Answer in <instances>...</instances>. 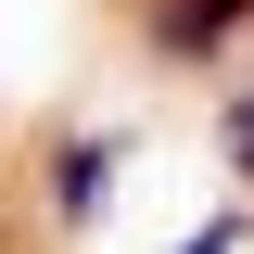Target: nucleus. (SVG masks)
<instances>
[{"label": "nucleus", "instance_id": "obj_1", "mask_svg": "<svg viewBox=\"0 0 254 254\" xmlns=\"http://www.w3.org/2000/svg\"><path fill=\"white\" fill-rule=\"evenodd\" d=\"M242 26H254V0H140V38H153V64H216Z\"/></svg>", "mask_w": 254, "mask_h": 254}, {"label": "nucleus", "instance_id": "obj_2", "mask_svg": "<svg viewBox=\"0 0 254 254\" xmlns=\"http://www.w3.org/2000/svg\"><path fill=\"white\" fill-rule=\"evenodd\" d=\"M102 203H115V140H64V153H51V216L89 229Z\"/></svg>", "mask_w": 254, "mask_h": 254}, {"label": "nucleus", "instance_id": "obj_3", "mask_svg": "<svg viewBox=\"0 0 254 254\" xmlns=\"http://www.w3.org/2000/svg\"><path fill=\"white\" fill-rule=\"evenodd\" d=\"M229 153H242V178H254V89L229 102Z\"/></svg>", "mask_w": 254, "mask_h": 254}, {"label": "nucleus", "instance_id": "obj_4", "mask_svg": "<svg viewBox=\"0 0 254 254\" xmlns=\"http://www.w3.org/2000/svg\"><path fill=\"white\" fill-rule=\"evenodd\" d=\"M178 254H242V229H229V216H216V229H190V242H178Z\"/></svg>", "mask_w": 254, "mask_h": 254}]
</instances>
